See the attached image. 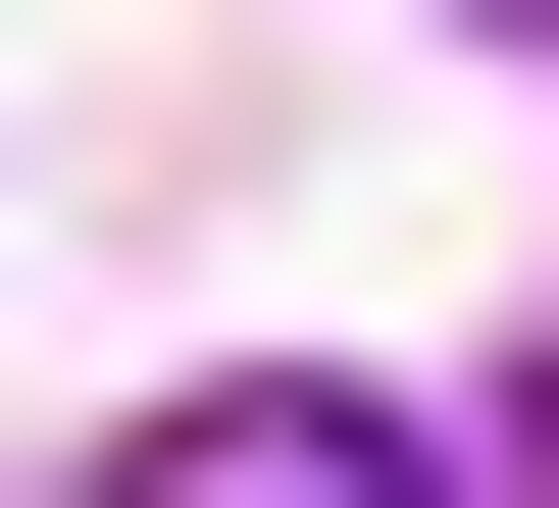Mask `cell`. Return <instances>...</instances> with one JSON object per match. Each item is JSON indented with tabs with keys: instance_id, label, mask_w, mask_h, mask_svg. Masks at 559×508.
Wrapping results in <instances>:
<instances>
[{
	"instance_id": "1",
	"label": "cell",
	"mask_w": 559,
	"mask_h": 508,
	"mask_svg": "<svg viewBox=\"0 0 559 508\" xmlns=\"http://www.w3.org/2000/svg\"><path fill=\"white\" fill-rule=\"evenodd\" d=\"M153 508H356V406H204V458H153Z\"/></svg>"
}]
</instances>
